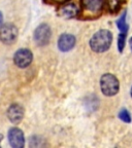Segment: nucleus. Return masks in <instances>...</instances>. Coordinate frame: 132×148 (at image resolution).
<instances>
[{
  "label": "nucleus",
  "mask_w": 132,
  "mask_h": 148,
  "mask_svg": "<svg viewBox=\"0 0 132 148\" xmlns=\"http://www.w3.org/2000/svg\"><path fill=\"white\" fill-rule=\"evenodd\" d=\"M109 4V8L113 12H116L120 7V0H107Z\"/></svg>",
  "instance_id": "obj_13"
},
{
  "label": "nucleus",
  "mask_w": 132,
  "mask_h": 148,
  "mask_svg": "<svg viewBox=\"0 0 132 148\" xmlns=\"http://www.w3.org/2000/svg\"><path fill=\"white\" fill-rule=\"evenodd\" d=\"M79 8L75 4L73 3H69L64 6H62L58 10V16L64 18H72L74 16H77L79 14Z\"/></svg>",
  "instance_id": "obj_11"
},
{
  "label": "nucleus",
  "mask_w": 132,
  "mask_h": 148,
  "mask_svg": "<svg viewBox=\"0 0 132 148\" xmlns=\"http://www.w3.org/2000/svg\"><path fill=\"white\" fill-rule=\"evenodd\" d=\"M119 118L121 120H123L124 123H131V115H130L129 111L125 108H123L119 112Z\"/></svg>",
  "instance_id": "obj_12"
},
{
  "label": "nucleus",
  "mask_w": 132,
  "mask_h": 148,
  "mask_svg": "<svg viewBox=\"0 0 132 148\" xmlns=\"http://www.w3.org/2000/svg\"><path fill=\"white\" fill-rule=\"evenodd\" d=\"M129 44H130V49H131V51H132V37H131V38H130Z\"/></svg>",
  "instance_id": "obj_16"
},
{
  "label": "nucleus",
  "mask_w": 132,
  "mask_h": 148,
  "mask_svg": "<svg viewBox=\"0 0 132 148\" xmlns=\"http://www.w3.org/2000/svg\"><path fill=\"white\" fill-rule=\"evenodd\" d=\"M131 97H132V88H131Z\"/></svg>",
  "instance_id": "obj_18"
},
{
  "label": "nucleus",
  "mask_w": 132,
  "mask_h": 148,
  "mask_svg": "<svg viewBox=\"0 0 132 148\" xmlns=\"http://www.w3.org/2000/svg\"><path fill=\"white\" fill-rule=\"evenodd\" d=\"M100 88H101V92L105 96L111 97L118 94L120 84H119L118 78L115 75L111 73H105L100 78Z\"/></svg>",
  "instance_id": "obj_3"
},
{
  "label": "nucleus",
  "mask_w": 132,
  "mask_h": 148,
  "mask_svg": "<svg viewBox=\"0 0 132 148\" xmlns=\"http://www.w3.org/2000/svg\"><path fill=\"white\" fill-rule=\"evenodd\" d=\"M77 39L72 34L69 33H64L59 37L58 40V47L61 51H69L75 45Z\"/></svg>",
  "instance_id": "obj_9"
},
{
  "label": "nucleus",
  "mask_w": 132,
  "mask_h": 148,
  "mask_svg": "<svg viewBox=\"0 0 132 148\" xmlns=\"http://www.w3.org/2000/svg\"><path fill=\"white\" fill-rule=\"evenodd\" d=\"M2 138H3V136H2V135H0V141L2 140Z\"/></svg>",
  "instance_id": "obj_17"
},
{
  "label": "nucleus",
  "mask_w": 132,
  "mask_h": 148,
  "mask_svg": "<svg viewBox=\"0 0 132 148\" xmlns=\"http://www.w3.org/2000/svg\"><path fill=\"white\" fill-rule=\"evenodd\" d=\"M33 55L28 49H20L14 56V62L19 68H26L31 64Z\"/></svg>",
  "instance_id": "obj_7"
},
{
  "label": "nucleus",
  "mask_w": 132,
  "mask_h": 148,
  "mask_svg": "<svg viewBox=\"0 0 132 148\" xmlns=\"http://www.w3.org/2000/svg\"><path fill=\"white\" fill-rule=\"evenodd\" d=\"M18 38V29L12 24H5L0 28V40L5 44H12Z\"/></svg>",
  "instance_id": "obj_5"
},
{
  "label": "nucleus",
  "mask_w": 132,
  "mask_h": 148,
  "mask_svg": "<svg viewBox=\"0 0 132 148\" xmlns=\"http://www.w3.org/2000/svg\"><path fill=\"white\" fill-rule=\"evenodd\" d=\"M105 0H81V12L79 14L82 18H99L104 9Z\"/></svg>",
  "instance_id": "obj_1"
},
{
  "label": "nucleus",
  "mask_w": 132,
  "mask_h": 148,
  "mask_svg": "<svg viewBox=\"0 0 132 148\" xmlns=\"http://www.w3.org/2000/svg\"><path fill=\"white\" fill-rule=\"evenodd\" d=\"M2 25H3V16L1 14V12H0V28H1Z\"/></svg>",
  "instance_id": "obj_15"
},
{
  "label": "nucleus",
  "mask_w": 132,
  "mask_h": 148,
  "mask_svg": "<svg viewBox=\"0 0 132 148\" xmlns=\"http://www.w3.org/2000/svg\"><path fill=\"white\" fill-rule=\"evenodd\" d=\"M52 37V30L48 24H40L34 31V41L38 46L49 44Z\"/></svg>",
  "instance_id": "obj_4"
},
{
  "label": "nucleus",
  "mask_w": 132,
  "mask_h": 148,
  "mask_svg": "<svg viewBox=\"0 0 132 148\" xmlns=\"http://www.w3.org/2000/svg\"><path fill=\"white\" fill-rule=\"evenodd\" d=\"M7 117L12 123H20L24 117V109L21 105L12 104L7 110Z\"/></svg>",
  "instance_id": "obj_10"
},
{
  "label": "nucleus",
  "mask_w": 132,
  "mask_h": 148,
  "mask_svg": "<svg viewBox=\"0 0 132 148\" xmlns=\"http://www.w3.org/2000/svg\"><path fill=\"white\" fill-rule=\"evenodd\" d=\"M113 34L109 30H100L93 35L90 39V47L95 53H103L111 47Z\"/></svg>",
  "instance_id": "obj_2"
},
{
  "label": "nucleus",
  "mask_w": 132,
  "mask_h": 148,
  "mask_svg": "<svg viewBox=\"0 0 132 148\" xmlns=\"http://www.w3.org/2000/svg\"><path fill=\"white\" fill-rule=\"evenodd\" d=\"M126 16H127V12H124L122 14V16L119 18V20L117 21V25H118L119 30H120V34L118 37V49L119 51L122 53L125 47V43H126V37H127V32H128V27L127 22H126Z\"/></svg>",
  "instance_id": "obj_6"
},
{
  "label": "nucleus",
  "mask_w": 132,
  "mask_h": 148,
  "mask_svg": "<svg viewBox=\"0 0 132 148\" xmlns=\"http://www.w3.org/2000/svg\"><path fill=\"white\" fill-rule=\"evenodd\" d=\"M46 1L50 3H55V4H61V3L66 2L67 0H46Z\"/></svg>",
  "instance_id": "obj_14"
},
{
  "label": "nucleus",
  "mask_w": 132,
  "mask_h": 148,
  "mask_svg": "<svg viewBox=\"0 0 132 148\" xmlns=\"http://www.w3.org/2000/svg\"><path fill=\"white\" fill-rule=\"evenodd\" d=\"M8 141L14 148H23L25 145V138L21 130L18 127H12L8 131Z\"/></svg>",
  "instance_id": "obj_8"
},
{
  "label": "nucleus",
  "mask_w": 132,
  "mask_h": 148,
  "mask_svg": "<svg viewBox=\"0 0 132 148\" xmlns=\"http://www.w3.org/2000/svg\"><path fill=\"white\" fill-rule=\"evenodd\" d=\"M120 1H125V0H120Z\"/></svg>",
  "instance_id": "obj_19"
}]
</instances>
